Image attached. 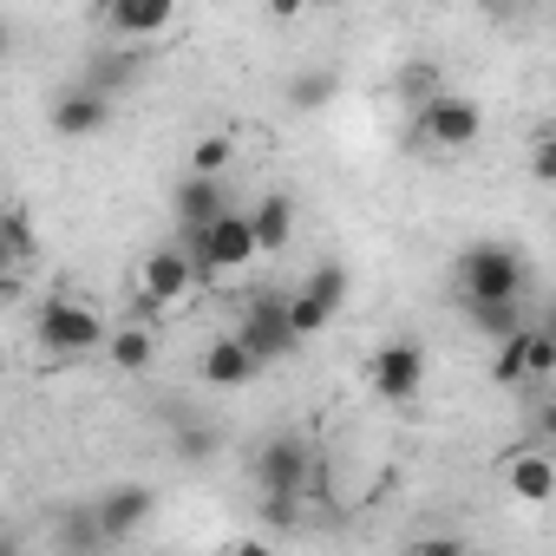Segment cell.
Segmentation results:
<instances>
[{
    "label": "cell",
    "instance_id": "6da1fadb",
    "mask_svg": "<svg viewBox=\"0 0 556 556\" xmlns=\"http://www.w3.org/2000/svg\"><path fill=\"white\" fill-rule=\"evenodd\" d=\"M458 289H465V308L523 302V289H530V262H523L510 242H471V249L458 255Z\"/></svg>",
    "mask_w": 556,
    "mask_h": 556
},
{
    "label": "cell",
    "instance_id": "7a4b0ae2",
    "mask_svg": "<svg viewBox=\"0 0 556 556\" xmlns=\"http://www.w3.org/2000/svg\"><path fill=\"white\" fill-rule=\"evenodd\" d=\"M34 341H40L53 361H86L92 348H105V321H99L86 302H73V295H47V302L34 308Z\"/></svg>",
    "mask_w": 556,
    "mask_h": 556
},
{
    "label": "cell",
    "instance_id": "3957f363",
    "mask_svg": "<svg viewBox=\"0 0 556 556\" xmlns=\"http://www.w3.org/2000/svg\"><path fill=\"white\" fill-rule=\"evenodd\" d=\"M184 255H190V275H197V289H203V282H216V275H229V268H249V262H255V236H249V216H242V210L216 216L203 236H184Z\"/></svg>",
    "mask_w": 556,
    "mask_h": 556
},
{
    "label": "cell",
    "instance_id": "277c9868",
    "mask_svg": "<svg viewBox=\"0 0 556 556\" xmlns=\"http://www.w3.org/2000/svg\"><path fill=\"white\" fill-rule=\"evenodd\" d=\"M236 348H242V354H249L255 367H268V361H282V354H295L302 341H295V328H289V295H255V302L242 308Z\"/></svg>",
    "mask_w": 556,
    "mask_h": 556
},
{
    "label": "cell",
    "instance_id": "5b68a950",
    "mask_svg": "<svg viewBox=\"0 0 556 556\" xmlns=\"http://www.w3.org/2000/svg\"><path fill=\"white\" fill-rule=\"evenodd\" d=\"M249 471H255L262 497H302L308 491V471H315V452H308L302 432H275V439H262V452H255Z\"/></svg>",
    "mask_w": 556,
    "mask_h": 556
},
{
    "label": "cell",
    "instance_id": "8992f818",
    "mask_svg": "<svg viewBox=\"0 0 556 556\" xmlns=\"http://www.w3.org/2000/svg\"><path fill=\"white\" fill-rule=\"evenodd\" d=\"M367 387L387 400V406H413L419 387H426V348L419 341H387L367 354Z\"/></svg>",
    "mask_w": 556,
    "mask_h": 556
},
{
    "label": "cell",
    "instance_id": "52a82bcc",
    "mask_svg": "<svg viewBox=\"0 0 556 556\" xmlns=\"http://www.w3.org/2000/svg\"><path fill=\"white\" fill-rule=\"evenodd\" d=\"M478 131H484V105L465 92H439L432 105H419V144L432 151H465L478 144Z\"/></svg>",
    "mask_w": 556,
    "mask_h": 556
},
{
    "label": "cell",
    "instance_id": "ba28073f",
    "mask_svg": "<svg viewBox=\"0 0 556 556\" xmlns=\"http://www.w3.org/2000/svg\"><path fill=\"white\" fill-rule=\"evenodd\" d=\"M190 289H197V275H190L184 242H164V249H151V255H144V295H138V315H157V308L184 302Z\"/></svg>",
    "mask_w": 556,
    "mask_h": 556
},
{
    "label": "cell",
    "instance_id": "9c48e42d",
    "mask_svg": "<svg viewBox=\"0 0 556 556\" xmlns=\"http://www.w3.org/2000/svg\"><path fill=\"white\" fill-rule=\"evenodd\" d=\"M47 125H53L60 138H92V131H105V125H112V99H105V92H92L86 79H73V86H60V92H53Z\"/></svg>",
    "mask_w": 556,
    "mask_h": 556
},
{
    "label": "cell",
    "instance_id": "30bf717a",
    "mask_svg": "<svg viewBox=\"0 0 556 556\" xmlns=\"http://www.w3.org/2000/svg\"><path fill=\"white\" fill-rule=\"evenodd\" d=\"M151 510H157V491H151V484H112L105 497H92V523H99V536H105V543L131 536Z\"/></svg>",
    "mask_w": 556,
    "mask_h": 556
},
{
    "label": "cell",
    "instance_id": "8fae6325",
    "mask_svg": "<svg viewBox=\"0 0 556 556\" xmlns=\"http://www.w3.org/2000/svg\"><path fill=\"white\" fill-rule=\"evenodd\" d=\"M236 203H229V184L223 177H184L177 184V223H184V236H203L216 216H229Z\"/></svg>",
    "mask_w": 556,
    "mask_h": 556
},
{
    "label": "cell",
    "instance_id": "7c38bea8",
    "mask_svg": "<svg viewBox=\"0 0 556 556\" xmlns=\"http://www.w3.org/2000/svg\"><path fill=\"white\" fill-rule=\"evenodd\" d=\"M40 262V229L21 203H0V275H21Z\"/></svg>",
    "mask_w": 556,
    "mask_h": 556
},
{
    "label": "cell",
    "instance_id": "4fadbf2b",
    "mask_svg": "<svg viewBox=\"0 0 556 556\" xmlns=\"http://www.w3.org/2000/svg\"><path fill=\"white\" fill-rule=\"evenodd\" d=\"M249 216V236H255V255H275V249H289L295 242V197H262Z\"/></svg>",
    "mask_w": 556,
    "mask_h": 556
},
{
    "label": "cell",
    "instance_id": "5bb4252c",
    "mask_svg": "<svg viewBox=\"0 0 556 556\" xmlns=\"http://www.w3.org/2000/svg\"><path fill=\"white\" fill-rule=\"evenodd\" d=\"M170 21H177L170 0H112V8H105V27L125 34V40H151V34H164Z\"/></svg>",
    "mask_w": 556,
    "mask_h": 556
},
{
    "label": "cell",
    "instance_id": "9a60e30c",
    "mask_svg": "<svg viewBox=\"0 0 556 556\" xmlns=\"http://www.w3.org/2000/svg\"><path fill=\"white\" fill-rule=\"evenodd\" d=\"M504 484H510L523 504L543 510V504L556 497V458H549V452H517V458L504 465Z\"/></svg>",
    "mask_w": 556,
    "mask_h": 556
},
{
    "label": "cell",
    "instance_id": "2e32d148",
    "mask_svg": "<svg viewBox=\"0 0 556 556\" xmlns=\"http://www.w3.org/2000/svg\"><path fill=\"white\" fill-rule=\"evenodd\" d=\"M348 289H354V282H348V262H321V268L308 275V282H302L295 295H302L308 308H321V315L334 321V315L348 308Z\"/></svg>",
    "mask_w": 556,
    "mask_h": 556
},
{
    "label": "cell",
    "instance_id": "e0dca14e",
    "mask_svg": "<svg viewBox=\"0 0 556 556\" xmlns=\"http://www.w3.org/2000/svg\"><path fill=\"white\" fill-rule=\"evenodd\" d=\"M262 367L236 348V334H223V341H210V354H203V380L210 387H249Z\"/></svg>",
    "mask_w": 556,
    "mask_h": 556
},
{
    "label": "cell",
    "instance_id": "ac0fdd59",
    "mask_svg": "<svg viewBox=\"0 0 556 556\" xmlns=\"http://www.w3.org/2000/svg\"><path fill=\"white\" fill-rule=\"evenodd\" d=\"M53 543H60L66 556H99V549H105V536H99V523H92V504H73V510H60V523H53Z\"/></svg>",
    "mask_w": 556,
    "mask_h": 556
},
{
    "label": "cell",
    "instance_id": "d6986e66",
    "mask_svg": "<svg viewBox=\"0 0 556 556\" xmlns=\"http://www.w3.org/2000/svg\"><path fill=\"white\" fill-rule=\"evenodd\" d=\"M393 86H400V99H406L413 112H419V105H432V99L445 92V79H439V66H426V60H413V66H400V79H393Z\"/></svg>",
    "mask_w": 556,
    "mask_h": 556
},
{
    "label": "cell",
    "instance_id": "ffe728a7",
    "mask_svg": "<svg viewBox=\"0 0 556 556\" xmlns=\"http://www.w3.org/2000/svg\"><path fill=\"white\" fill-rule=\"evenodd\" d=\"M229 157H236V144H229L223 131H210V138L190 144V170H184V177H229Z\"/></svg>",
    "mask_w": 556,
    "mask_h": 556
},
{
    "label": "cell",
    "instance_id": "44dd1931",
    "mask_svg": "<svg viewBox=\"0 0 556 556\" xmlns=\"http://www.w3.org/2000/svg\"><path fill=\"white\" fill-rule=\"evenodd\" d=\"M105 354H112V367H118V374H144L157 348H151V334H144V328H125V334H112V341H105Z\"/></svg>",
    "mask_w": 556,
    "mask_h": 556
},
{
    "label": "cell",
    "instance_id": "7402d4cb",
    "mask_svg": "<svg viewBox=\"0 0 556 556\" xmlns=\"http://www.w3.org/2000/svg\"><path fill=\"white\" fill-rule=\"evenodd\" d=\"M471 328L491 334V341H510V334L530 328V321H523V302H491V308H471Z\"/></svg>",
    "mask_w": 556,
    "mask_h": 556
},
{
    "label": "cell",
    "instance_id": "603a6c76",
    "mask_svg": "<svg viewBox=\"0 0 556 556\" xmlns=\"http://www.w3.org/2000/svg\"><path fill=\"white\" fill-rule=\"evenodd\" d=\"M549 374H556V334L523 328V380H549Z\"/></svg>",
    "mask_w": 556,
    "mask_h": 556
},
{
    "label": "cell",
    "instance_id": "cb8c5ba5",
    "mask_svg": "<svg viewBox=\"0 0 556 556\" xmlns=\"http://www.w3.org/2000/svg\"><path fill=\"white\" fill-rule=\"evenodd\" d=\"M334 99V73H302V79H289V105L295 112H321Z\"/></svg>",
    "mask_w": 556,
    "mask_h": 556
},
{
    "label": "cell",
    "instance_id": "d4e9b609",
    "mask_svg": "<svg viewBox=\"0 0 556 556\" xmlns=\"http://www.w3.org/2000/svg\"><path fill=\"white\" fill-rule=\"evenodd\" d=\"M491 380L497 387H523V328L510 341H497V361H491Z\"/></svg>",
    "mask_w": 556,
    "mask_h": 556
},
{
    "label": "cell",
    "instance_id": "484cf974",
    "mask_svg": "<svg viewBox=\"0 0 556 556\" xmlns=\"http://www.w3.org/2000/svg\"><path fill=\"white\" fill-rule=\"evenodd\" d=\"M262 517H268L275 530H295V523H302V497H262Z\"/></svg>",
    "mask_w": 556,
    "mask_h": 556
},
{
    "label": "cell",
    "instance_id": "4316f807",
    "mask_svg": "<svg viewBox=\"0 0 556 556\" xmlns=\"http://www.w3.org/2000/svg\"><path fill=\"white\" fill-rule=\"evenodd\" d=\"M413 556H478V549H465L458 536H426V543H419Z\"/></svg>",
    "mask_w": 556,
    "mask_h": 556
},
{
    "label": "cell",
    "instance_id": "83f0119b",
    "mask_svg": "<svg viewBox=\"0 0 556 556\" xmlns=\"http://www.w3.org/2000/svg\"><path fill=\"white\" fill-rule=\"evenodd\" d=\"M530 170H536V177H549V170H556V151H549V138H536V151H530Z\"/></svg>",
    "mask_w": 556,
    "mask_h": 556
},
{
    "label": "cell",
    "instance_id": "f1b7e54d",
    "mask_svg": "<svg viewBox=\"0 0 556 556\" xmlns=\"http://www.w3.org/2000/svg\"><path fill=\"white\" fill-rule=\"evenodd\" d=\"M177 445H184V452H190V458H210V452H216V439H210V432H184V439H177Z\"/></svg>",
    "mask_w": 556,
    "mask_h": 556
},
{
    "label": "cell",
    "instance_id": "f546056e",
    "mask_svg": "<svg viewBox=\"0 0 556 556\" xmlns=\"http://www.w3.org/2000/svg\"><path fill=\"white\" fill-rule=\"evenodd\" d=\"M229 556H275V549H268V543H255V536H249V543H236V549H229Z\"/></svg>",
    "mask_w": 556,
    "mask_h": 556
},
{
    "label": "cell",
    "instance_id": "4dcf8cb0",
    "mask_svg": "<svg viewBox=\"0 0 556 556\" xmlns=\"http://www.w3.org/2000/svg\"><path fill=\"white\" fill-rule=\"evenodd\" d=\"M8 40H14V27H8V14H0V47H8Z\"/></svg>",
    "mask_w": 556,
    "mask_h": 556
},
{
    "label": "cell",
    "instance_id": "1f68e13d",
    "mask_svg": "<svg viewBox=\"0 0 556 556\" xmlns=\"http://www.w3.org/2000/svg\"><path fill=\"white\" fill-rule=\"evenodd\" d=\"M0 556H21V543H8V536H0Z\"/></svg>",
    "mask_w": 556,
    "mask_h": 556
}]
</instances>
